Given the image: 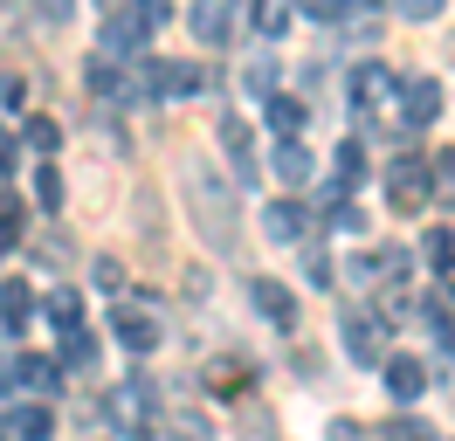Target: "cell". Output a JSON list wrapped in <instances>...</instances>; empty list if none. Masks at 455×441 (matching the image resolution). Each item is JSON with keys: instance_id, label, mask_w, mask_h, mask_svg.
I'll return each instance as SVG.
<instances>
[{"instance_id": "cell-1", "label": "cell", "mask_w": 455, "mask_h": 441, "mask_svg": "<svg viewBox=\"0 0 455 441\" xmlns=\"http://www.w3.org/2000/svg\"><path fill=\"white\" fill-rule=\"evenodd\" d=\"M180 193H187V214H194L200 242L207 248H235L242 220H235V193L207 159H180Z\"/></svg>"}, {"instance_id": "cell-2", "label": "cell", "mask_w": 455, "mask_h": 441, "mask_svg": "<svg viewBox=\"0 0 455 441\" xmlns=\"http://www.w3.org/2000/svg\"><path fill=\"white\" fill-rule=\"evenodd\" d=\"M159 421H166V407H159V380H145V373L117 380V393H111L117 441H159Z\"/></svg>"}, {"instance_id": "cell-3", "label": "cell", "mask_w": 455, "mask_h": 441, "mask_svg": "<svg viewBox=\"0 0 455 441\" xmlns=\"http://www.w3.org/2000/svg\"><path fill=\"white\" fill-rule=\"evenodd\" d=\"M145 42H152V21H145L139 7L124 0V7H111V14H104V49H97V55H117V62H139V49H145Z\"/></svg>"}, {"instance_id": "cell-4", "label": "cell", "mask_w": 455, "mask_h": 441, "mask_svg": "<svg viewBox=\"0 0 455 441\" xmlns=\"http://www.w3.org/2000/svg\"><path fill=\"white\" fill-rule=\"evenodd\" d=\"M187 21H194V35L207 42V49H228V42H235V28H242V7H235V0H194V14H187Z\"/></svg>"}, {"instance_id": "cell-5", "label": "cell", "mask_w": 455, "mask_h": 441, "mask_svg": "<svg viewBox=\"0 0 455 441\" xmlns=\"http://www.w3.org/2000/svg\"><path fill=\"white\" fill-rule=\"evenodd\" d=\"M427 187H435V180H427V159H407V152H400L394 172H387V200L414 214V207H427Z\"/></svg>"}, {"instance_id": "cell-6", "label": "cell", "mask_w": 455, "mask_h": 441, "mask_svg": "<svg viewBox=\"0 0 455 441\" xmlns=\"http://www.w3.org/2000/svg\"><path fill=\"white\" fill-rule=\"evenodd\" d=\"M379 380H387V400L407 407V400H421V393H427V365H421V358H407V352H387V358H379Z\"/></svg>"}, {"instance_id": "cell-7", "label": "cell", "mask_w": 455, "mask_h": 441, "mask_svg": "<svg viewBox=\"0 0 455 441\" xmlns=\"http://www.w3.org/2000/svg\"><path fill=\"white\" fill-rule=\"evenodd\" d=\"M111 331H117V345H124V352H152V345H159V317L139 310V303H117V310H111Z\"/></svg>"}, {"instance_id": "cell-8", "label": "cell", "mask_w": 455, "mask_h": 441, "mask_svg": "<svg viewBox=\"0 0 455 441\" xmlns=\"http://www.w3.org/2000/svg\"><path fill=\"white\" fill-rule=\"evenodd\" d=\"M400 117H407L414 132L435 124V117H442V83H435V76H407V83H400Z\"/></svg>"}, {"instance_id": "cell-9", "label": "cell", "mask_w": 455, "mask_h": 441, "mask_svg": "<svg viewBox=\"0 0 455 441\" xmlns=\"http://www.w3.org/2000/svg\"><path fill=\"white\" fill-rule=\"evenodd\" d=\"M345 97H352L359 110L387 104V97H394V69H387V62H359V69L345 76Z\"/></svg>"}, {"instance_id": "cell-10", "label": "cell", "mask_w": 455, "mask_h": 441, "mask_svg": "<svg viewBox=\"0 0 455 441\" xmlns=\"http://www.w3.org/2000/svg\"><path fill=\"white\" fill-rule=\"evenodd\" d=\"M249 297H256V310H262L276 331H297V297H290L276 276H256V283H249Z\"/></svg>"}, {"instance_id": "cell-11", "label": "cell", "mask_w": 455, "mask_h": 441, "mask_svg": "<svg viewBox=\"0 0 455 441\" xmlns=\"http://www.w3.org/2000/svg\"><path fill=\"white\" fill-rule=\"evenodd\" d=\"M339 331H345V358H352V365H379V358H387V345H379V325H372L366 310H352Z\"/></svg>"}, {"instance_id": "cell-12", "label": "cell", "mask_w": 455, "mask_h": 441, "mask_svg": "<svg viewBox=\"0 0 455 441\" xmlns=\"http://www.w3.org/2000/svg\"><path fill=\"white\" fill-rule=\"evenodd\" d=\"M262 228H269V242H304V235H311V214H304V207H297V200H269V214H262Z\"/></svg>"}, {"instance_id": "cell-13", "label": "cell", "mask_w": 455, "mask_h": 441, "mask_svg": "<svg viewBox=\"0 0 455 441\" xmlns=\"http://www.w3.org/2000/svg\"><path fill=\"white\" fill-rule=\"evenodd\" d=\"M269 172H276L283 187H304V180L317 172V159L304 152V145H297V138H276V152H269Z\"/></svg>"}, {"instance_id": "cell-14", "label": "cell", "mask_w": 455, "mask_h": 441, "mask_svg": "<svg viewBox=\"0 0 455 441\" xmlns=\"http://www.w3.org/2000/svg\"><path fill=\"white\" fill-rule=\"evenodd\" d=\"M214 138H221L228 159H235V180H256V159H249V124H242V117H221V124H214Z\"/></svg>"}, {"instance_id": "cell-15", "label": "cell", "mask_w": 455, "mask_h": 441, "mask_svg": "<svg viewBox=\"0 0 455 441\" xmlns=\"http://www.w3.org/2000/svg\"><path fill=\"white\" fill-rule=\"evenodd\" d=\"M159 435H172V441H214V421L200 407H172L166 421H159Z\"/></svg>"}, {"instance_id": "cell-16", "label": "cell", "mask_w": 455, "mask_h": 441, "mask_svg": "<svg viewBox=\"0 0 455 441\" xmlns=\"http://www.w3.org/2000/svg\"><path fill=\"white\" fill-rule=\"evenodd\" d=\"M28 317H35V290L21 283V276H7V290H0V325H7V331H21Z\"/></svg>"}, {"instance_id": "cell-17", "label": "cell", "mask_w": 455, "mask_h": 441, "mask_svg": "<svg viewBox=\"0 0 455 441\" xmlns=\"http://www.w3.org/2000/svg\"><path fill=\"white\" fill-rule=\"evenodd\" d=\"M14 380H21V386H35V393H56L62 365H56V358H42V352H21V358H14Z\"/></svg>"}, {"instance_id": "cell-18", "label": "cell", "mask_w": 455, "mask_h": 441, "mask_svg": "<svg viewBox=\"0 0 455 441\" xmlns=\"http://www.w3.org/2000/svg\"><path fill=\"white\" fill-rule=\"evenodd\" d=\"M7 435H14V441H49V435H56V413H49V407H14V413H7Z\"/></svg>"}, {"instance_id": "cell-19", "label": "cell", "mask_w": 455, "mask_h": 441, "mask_svg": "<svg viewBox=\"0 0 455 441\" xmlns=\"http://www.w3.org/2000/svg\"><path fill=\"white\" fill-rule=\"evenodd\" d=\"M262 110H269V132H276V138H297V132H304V117H311L297 97H276V90H269V104H262Z\"/></svg>"}, {"instance_id": "cell-20", "label": "cell", "mask_w": 455, "mask_h": 441, "mask_svg": "<svg viewBox=\"0 0 455 441\" xmlns=\"http://www.w3.org/2000/svg\"><path fill=\"white\" fill-rule=\"evenodd\" d=\"M56 365H76V373L97 365V338H90L84 325H69V331H62V358H56Z\"/></svg>"}, {"instance_id": "cell-21", "label": "cell", "mask_w": 455, "mask_h": 441, "mask_svg": "<svg viewBox=\"0 0 455 441\" xmlns=\"http://www.w3.org/2000/svg\"><path fill=\"white\" fill-rule=\"evenodd\" d=\"M249 28L276 42V35H283V28H290V0H256V7H249Z\"/></svg>"}, {"instance_id": "cell-22", "label": "cell", "mask_w": 455, "mask_h": 441, "mask_svg": "<svg viewBox=\"0 0 455 441\" xmlns=\"http://www.w3.org/2000/svg\"><path fill=\"white\" fill-rule=\"evenodd\" d=\"M421 255H427V269H442V276H449V269H455V228H427Z\"/></svg>"}, {"instance_id": "cell-23", "label": "cell", "mask_w": 455, "mask_h": 441, "mask_svg": "<svg viewBox=\"0 0 455 441\" xmlns=\"http://www.w3.org/2000/svg\"><path fill=\"white\" fill-rule=\"evenodd\" d=\"M42 310H49V325H56V331H69V325H84V297H76V290H56V297L42 303Z\"/></svg>"}, {"instance_id": "cell-24", "label": "cell", "mask_w": 455, "mask_h": 441, "mask_svg": "<svg viewBox=\"0 0 455 441\" xmlns=\"http://www.w3.org/2000/svg\"><path fill=\"white\" fill-rule=\"evenodd\" d=\"M421 310H427V325H435V331H449L455 325V283H435Z\"/></svg>"}, {"instance_id": "cell-25", "label": "cell", "mask_w": 455, "mask_h": 441, "mask_svg": "<svg viewBox=\"0 0 455 441\" xmlns=\"http://www.w3.org/2000/svg\"><path fill=\"white\" fill-rule=\"evenodd\" d=\"M35 200H42L49 214H62V172H56V165H42V172H35Z\"/></svg>"}, {"instance_id": "cell-26", "label": "cell", "mask_w": 455, "mask_h": 441, "mask_svg": "<svg viewBox=\"0 0 455 441\" xmlns=\"http://www.w3.org/2000/svg\"><path fill=\"white\" fill-rule=\"evenodd\" d=\"M14 242H21V200L0 193V248H14Z\"/></svg>"}, {"instance_id": "cell-27", "label": "cell", "mask_w": 455, "mask_h": 441, "mask_svg": "<svg viewBox=\"0 0 455 441\" xmlns=\"http://www.w3.org/2000/svg\"><path fill=\"white\" fill-rule=\"evenodd\" d=\"M207 380H214V393H242V380H249V365H242V358H235V365H214V373H207Z\"/></svg>"}, {"instance_id": "cell-28", "label": "cell", "mask_w": 455, "mask_h": 441, "mask_svg": "<svg viewBox=\"0 0 455 441\" xmlns=\"http://www.w3.org/2000/svg\"><path fill=\"white\" fill-rule=\"evenodd\" d=\"M28 145H35V152H56V145H62V124H56V117H35V124H28Z\"/></svg>"}, {"instance_id": "cell-29", "label": "cell", "mask_w": 455, "mask_h": 441, "mask_svg": "<svg viewBox=\"0 0 455 441\" xmlns=\"http://www.w3.org/2000/svg\"><path fill=\"white\" fill-rule=\"evenodd\" d=\"M387 7H394L400 21H435L442 14V0H387Z\"/></svg>"}, {"instance_id": "cell-30", "label": "cell", "mask_w": 455, "mask_h": 441, "mask_svg": "<svg viewBox=\"0 0 455 441\" xmlns=\"http://www.w3.org/2000/svg\"><path fill=\"white\" fill-rule=\"evenodd\" d=\"M331 228H339V235H359V228H366V214H359L352 200H331Z\"/></svg>"}, {"instance_id": "cell-31", "label": "cell", "mask_w": 455, "mask_h": 441, "mask_svg": "<svg viewBox=\"0 0 455 441\" xmlns=\"http://www.w3.org/2000/svg\"><path fill=\"white\" fill-rule=\"evenodd\" d=\"M304 276H311L317 290H331V283H339V276H331V262H324V248H311V255H304Z\"/></svg>"}, {"instance_id": "cell-32", "label": "cell", "mask_w": 455, "mask_h": 441, "mask_svg": "<svg viewBox=\"0 0 455 441\" xmlns=\"http://www.w3.org/2000/svg\"><path fill=\"white\" fill-rule=\"evenodd\" d=\"M379 269L394 276V283H407V269H414V255H407V248H387V255H379Z\"/></svg>"}, {"instance_id": "cell-33", "label": "cell", "mask_w": 455, "mask_h": 441, "mask_svg": "<svg viewBox=\"0 0 455 441\" xmlns=\"http://www.w3.org/2000/svg\"><path fill=\"white\" fill-rule=\"evenodd\" d=\"M387 441H435V435H427V421H394Z\"/></svg>"}, {"instance_id": "cell-34", "label": "cell", "mask_w": 455, "mask_h": 441, "mask_svg": "<svg viewBox=\"0 0 455 441\" xmlns=\"http://www.w3.org/2000/svg\"><path fill=\"white\" fill-rule=\"evenodd\" d=\"M311 21H345V0H304Z\"/></svg>"}, {"instance_id": "cell-35", "label": "cell", "mask_w": 455, "mask_h": 441, "mask_svg": "<svg viewBox=\"0 0 455 441\" xmlns=\"http://www.w3.org/2000/svg\"><path fill=\"white\" fill-rule=\"evenodd\" d=\"M249 90H262V97H269V90H276V62H256V69H249Z\"/></svg>"}, {"instance_id": "cell-36", "label": "cell", "mask_w": 455, "mask_h": 441, "mask_svg": "<svg viewBox=\"0 0 455 441\" xmlns=\"http://www.w3.org/2000/svg\"><path fill=\"white\" fill-rule=\"evenodd\" d=\"M97 283H104V290H124V269H117L111 255H97Z\"/></svg>"}, {"instance_id": "cell-37", "label": "cell", "mask_w": 455, "mask_h": 441, "mask_svg": "<svg viewBox=\"0 0 455 441\" xmlns=\"http://www.w3.org/2000/svg\"><path fill=\"white\" fill-rule=\"evenodd\" d=\"M14 159H21V138L0 132V172H14Z\"/></svg>"}, {"instance_id": "cell-38", "label": "cell", "mask_w": 455, "mask_h": 441, "mask_svg": "<svg viewBox=\"0 0 455 441\" xmlns=\"http://www.w3.org/2000/svg\"><path fill=\"white\" fill-rule=\"evenodd\" d=\"M139 14H145V21H152V28H159V21H166V14H172V0H139Z\"/></svg>"}, {"instance_id": "cell-39", "label": "cell", "mask_w": 455, "mask_h": 441, "mask_svg": "<svg viewBox=\"0 0 455 441\" xmlns=\"http://www.w3.org/2000/svg\"><path fill=\"white\" fill-rule=\"evenodd\" d=\"M442 352H449V365H455V325H449V331H442Z\"/></svg>"}]
</instances>
